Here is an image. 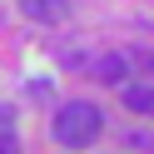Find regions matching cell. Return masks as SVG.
<instances>
[{
  "label": "cell",
  "mask_w": 154,
  "mask_h": 154,
  "mask_svg": "<svg viewBox=\"0 0 154 154\" xmlns=\"http://www.w3.org/2000/svg\"><path fill=\"white\" fill-rule=\"evenodd\" d=\"M55 144H65V149H90L94 139H100V129H104V114H100V104H90V100H70V104H60L55 109Z\"/></svg>",
  "instance_id": "6da1fadb"
},
{
  "label": "cell",
  "mask_w": 154,
  "mask_h": 154,
  "mask_svg": "<svg viewBox=\"0 0 154 154\" xmlns=\"http://www.w3.org/2000/svg\"><path fill=\"white\" fill-rule=\"evenodd\" d=\"M20 10L30 15V20H40V25H60L65 15H70L65 0H20Z\"/></svg>",
  "instance_id": "7a4b0ae2"
},
{
  "label": "cell",
  "mask_w": 154,
  "mask_h": 154,
  "mask_svg": "<svg viewBox=\"0 0 154 154\" xmlns=\"http://www.w3.org/2000/svg\"><path fill=\"white\" fill-rule=\"evenodd\" d=\"M119 100L129 104L134 114H154V85H144V80H129V85L119 90Z\"/></svg>",
  "instance_id": "3957f363"
},
{
  "label": "cell",
  "mask_w": 154,
  "mask_h": 154,
  "mask_svg": "<svg viewBox=\"0 0 154 154\" xmlns=\"http://www.w3.org/2000/svg\"><path fill=\"white\" fill-rule=\"evenodd\" d=\"M100 75L104 80H124V60H100Z\"/></svg>",
  "instance_id": "277c9868"
},
{
  "label": "cell",
  "mask_w": 154,
  "mask_h": 154,
  "mask_svg": "<svg viewBox=\"0 0 154 154\" xmlns=\"http://www.w3.org/2000/svg\"><path fill=\"white\" fill-rule=\"evenodd\" d=\"M0 154H15V144H10V139H0Z\"/></svg>",
  "instance_id": "5b68a950"
}]
</instances>
